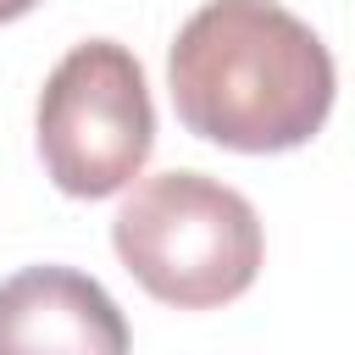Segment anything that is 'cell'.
<instances>
[{"instance_id":"1","label":"cell","mask_w":355,"mask_h":355,"mask_svg":"<svg viewBox=\"0 0 355 355\" xmlns=\"http://www.w3.org/2000/svg\"><path fill=\"white\" fill-rule=\"evenodd\" d=\"M166 89L178 122L239 155H283L322 133L333 50L277 0H205L172 39Z\"/></svg>"},{"instance_id":"2","label":"cell","mask_w":355,"mask_h":355,"mask_svg":"<svg viewBox=\"0 0 355 355\" xmlns=\"http://www.w3.org/2000/svg\"><path fill=\"white\" fill-rule=\"evenodd\" d=\"M111 250L150 300L172 311H216L250 294L266 239L239 189L172 166L133 183L111 222Z\"/></svg>"},{"instance_id":"3","label":"cell","mask_w":355,"mask_h":355,"mask_svg":"<svg viewBox=\"0 0 355 355\" xmlns=\"http://www.w3.org/2000/svg\"><path fill=\"white\" fill-rule=\"evenodd\" d=\"M33 133L44 178L61 194L72 200L122 194L155 150V105L139 55L116 39L72 44L39 89Z\"/></svg>"},{"instance_id":"4","label":"cell","mask_w":355,"mask_h":355,"mask_svg":"<svg viewBox=\"0 0 355 355\" xmlns=\"http://www.w3.org/2000/svg\"><path fill=\"white\" fill-rule=\"evenodd\" d=\"M0 355H128V316L78 266H22L0 283Z\"/></svg>"},{"instance_id":"5","label":"cell","mask_w":355,"mask_h":355,"mask_svg":"<svg viewBox=\"0 0 355 355\" xmlns=\"http://www.w3.org/2000/svg\"><path fill=\"white\" fill-rule=\"evenodd\" d=\"M33 6H39V0H0V28H6V22H17V17H28Z\"/></svg>"}]
</instances>
